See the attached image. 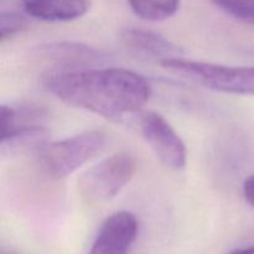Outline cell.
Segmentation results:
<instances>
[{"label":"cell","mask_w":254,"mask_h":254,"mask_svg":"<svg viewBox=\"0 0 254 254\" xmlns=\"http://www.w3.org/2000/svg\"><path fill=\"white\" fill-rule=\"evenodd\" d=\"M138 236V220L129 211L106 218L88 254H128Z\"/></svg>","instance_id":"6"},{"label":"cell","mask_w":254,"mask_h":254,"mask_svg":"<svg viewBox=\"0 0 254 254\" xmlns=\"http://www.w3.org/2000/svg\"><path fill=\"white\" fill-rule=\"evenodd\" d=\"M243 195H245L246 201L254 207V175L246 179L243 184Z\"/></svg>","instance_id":"14"},{"label":"cell","mask_w":254,"mask_h":254,"mask_svg":"<svg viewBox=\"0 0 254 254\" xmlns=\"http://www.w3.org/2000/svg\"><path fill=\"white\" fill-rule=\"evenodd\" d=\"M1 254H16V253H1Z\"/></svg>","instance_id":"16"},{"label":"cell","mask_w":254,"mask_h":254,"mask_svg":"<svg viewBox=\"0 0 254 254\" xmlns=\"http://www.w3.org/2000/svg\"><path fill=\"white\" fill-rule=\"evenodd\" d=\"M29 16L49 22L72 21L88 12L91 0H21Z\"/></svg>","instance_id":"9"},{"label":"cell","mask_w":254,"mask_h":254,"mask_svg":"<svg viewBox=\"0 0 254 254\" xmlns=\"http://www.w3.org/2000/svg\"><path fill=\"white\" fill-rule=\"evenodd\" d=\"M0 116L1 141L12 138L21 131L42 127L45 121V112L34 106L11 107L2 104L0 107Z\"/></svg>","instance_id":"10"},{"label":"cell","mask_w":254,"mask_h":254,"mask_svg":"<svg viewBox=\"0 0 254 254\" xmlns=\"http://www.w3.org/2000/svg\"><path fill=\"white\" fill-rule=\"evenodd\" d=\"M143 138L159 160L171 170H183L188 161L185 143L171 124L155 112H148L140 119Z\"/></svg>","instance_id":"5"},{"label":"cell","mask_w":254,"mask_h":254,"mask_svg":"<svg viewBox=\"0 0 254 254\" xmlns=\"http://www.w3.org/2000/svg\"><path fill=\"white\" fill-rule=\"evenodd\" d=\"M211 1L235 19L254 25V0H211Z\"/></svg>","instance_id":"12"},{"label":"cell","mask_w":254,"mask_h":254,"mask_svg":"<svg viewBox=\"0 0 254 254\" xmlns=\"http://www.w3.org/2000/svg\"><path fill=\"white\" fill-rule=\"evenodd\" d=\"M121 41L131 54L148 59L160 60L181 57L183 50L158 32L140 27H128L121 32Z\"/></svg>","instance_id":"7"},{"label":"cell","mask_w":254,"mask_h":254,"mask_svg":"<svg viewBox=\"0 0 254 254\" xmlns=\"http://www.w3.org/2000/svg\"><path fill=\"white\" fill-rule=\"evenodd\" d=\"M230 254H254V246L253 247L242 248V250H236L233 251V252H231Z\"/></svg>","instance_id":"15"},{"label":"cell","mask_w":254,"mask_h":254,"mask_svg":"<svg viewBox=\"0 0 254 254\" xmlns=\"http://www.w3.org/2000/svg\"><path fill=\"white\" fill-rule=\"evenodd\" d=\"M136 169L138 164L133 154L118 151L82 174L78 180V190L88 202H107L126 188Z\"/></svg>","instance_id":"3"},{"label":"cell","mask_w":254,"mask_h":254,"mask_svg":"<svg viewBox=\"0 0 254 254\" xmlns=\"http://www.w3.org/2000/svg\"><path fill=\"white\" fill-rule=\"evenodd\" d=\"M106 139L102 130H87L47 144L40 151L42 168L52 178H66L101 153Z\"/></svg>","instance_id":"4"},{"label":"cell","mask_w":254,"mask_h":254,"mask_svg":"<svg viewBox=\"0 0 254 254\" xmlns=\"http://www.w3.org/2000/svg\"><path fill=\"white\" fill-rule=\"evenodd\" d=\"M41 50L44 57L55 62L60 71L82 69L81 67L101 64L104 60L99 50L78 42H52Z\"/></svg>","instance_id":"8"},{"label":"cell","mask_w":254,"mask_h":254,"mask_svg":"<svg viewBox=\"0 0 254 254\" xmlns=\"http://www.w3.org/2000/svg\"><path fill=\"white\" fill-rule=\"evenodd\" d=\"M170 73L216 92L254 96V66H225L176 57L160 62Z\"/></svg>","instance_id":"2"},{"label":"cell","mask_w":254,"mask_h":254,"mask_svg":"<svg viewBox=\"0 0 254 254\" xmlns=\"http://www.w3.org/2000/svg\"><path fill=\"white\" fill-rule=\"evenodd\" d=\"M131 11L145 21H164L176 14L180 0H128Z\"/></svg>","instance_id":"11"},{"label":"cell","mask_w":254,"mask_h":254,"mask_svg":"<svg viewBox=\"0 0 254 254\" xmlns=\"http://www.w3.org/2000/svg\"><path fill=\"white\" fill-rule=\"evenodd\" d=\"M45 88L69 106L108 119H121L140 111L150 98V84L126 68H86L47 72Z\"/></svg>","instance_id":"1"},{"label":"cell","mask_w":254,"mask_h":254,"mask_svg":"<svg viewBox=\"0 0 254 254\" xmlns=\"http://www.w3.org/2000/svg\"><path fill=\"white\" fill-rule=\"evenodd\" d=\"M29 26V20L24 15L15 11H2L0 14V41L4 44L6 40L26 31Z\"/></svg>","instance_id":"13"}]
</instances>
